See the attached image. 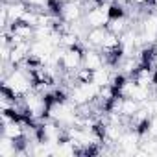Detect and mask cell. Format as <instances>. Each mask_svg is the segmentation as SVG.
<instances>
[{
    "label": "cell",
    "mask_w": 157,
    "mask_h": 157,
    "mask_svg": "<svg viewBox=\"0 0 157 157\" xmlns=\"http://www.w3.org/2000/svg\"><path fill=\"white\" fill-rule=\"evenodd\" d=\"M85 22H87L91 28H102V26H105V24L109 22V15H107V11H104L100 6H94V8H91V10L87 11Z\"/></svg>",
    "instance_id": "obj_3"
},
{
    "label": "cell",
    "mask_w": 157,
    "mask_h": 157,
    "mask_svg": "<svg viewBox=\"0 0 157 157\" xmlns=\"http://www.w3.org/2000/svg\"><path fill=\"white\" fill-rule=\"evenodd\" d=\"M148 137H157V115H153L150 118V133Z\"/></svg>",
    "instance_id": "obj_9"
},
{
    "label": "cell",
    "mask_w": 157,
    "mask_h": 157,
    "mask_svg": "<svg viewBox=\"0 0 157 157\" xmlns=\"http://www.w3.org/2000/svg\"><path fill=\"white\" fill-rule=\"evenodd\" d=\"M142 107V104L139 102V100H135V98H124V102H122V115L124 117H133L139 109Z\"/></svg>",
    "instance_id": "obj_8"
},
{
    "label": "cell",
    "mask_w": 157,
    "mask_h": 157,
    "mask_svg": "<svg viewBox=\"0 0 157 157\" xmlns=\"http://www.w3.org/2000/svg\"><path fill=\"white\" fill-rule=\"evenodd\" d=\"M153 67L157 68V52H155V56H153Z\"/></svg>",
    "instance_id": "obj_10"
},
{
    "label": "cell",
    "mask_w": 157,
    "mask_h": 157,
    "mask_svg": "<svg viewBox=\"0 0 157 157\" xmlns=\"http://www.w3.org/2000/svg\"><path fill=\"white\" fill-rule=\"evenodd\" d=\"M111 70L109 67H102V68H96L93 72V83H96L98 87H104L107 83H111Z\"/></svg>",
    "instance_id": "obj_7"
},
{
    "label": "cell",
    "mask_w": 157,
    "mask_h": 157,
    "mask_svg": "<svg viewBox=\"0 0 157 157\" xmlns=\"http://www.w3.org/2000/svg\"><path fill=\"white\" fill-rule=\"evenodd\" d=\"M129 19L128 15L126 17H117V19H109V22L105 24V28L111 32V33H117V35H122L128 28H129Z\"/></svg>",
    "instance_id": "obj_6"
},
{
    "label": "cell",
    "mask_w": 157,
    "mask_h": 157,
    "mask_svg": "<svg viewBox=\"0 0 157 157\" xmlns=\"http://www.w3.org/2000/svg\"><path fill=\"white\" fill-rule=\"evenodd\" d=\"M82 11H83V6H82L80 0H68V2H65L61 6V13L59 15L67 22H76V21H80Z\"/></svg>",
    "instance_id": "obj_2"
},
{
    "label": "cell",
    "mask_w": 157,
    "mask_h": 157,
    "mask_svg": "<svg viewBox=\"0 0 157 157\" xmlns=\"http://www.w3.org/2000/svg\"><path fill=\"white\" fill-rule=\"evenodd\" d=\"M83 48L82 46H72V48H67L59 65L65 68V70H78L80 67H83Z\"/></svg>",
    "instance_id": "obj_1"
},
{
    "label": "cell",
    "mask_w": 157,
    "mask_h": 157,
    "mask_svg": "<svg viewBox=\"0 0 157 157\" xmlns=\"http://www.w3.org/2000/svg\"><path fill=\"white\" fill-rule=\"evenodd\" d=\"M107 33H109V30H107L105 26H102V28H91L85 37H87V43H89L91 46H100V48H102V44L105 43Z\"/></svg>",
    "instance_id": "obj_5"
},
{
    "label": "cell",
    "mask_w": 157,
    "mask_h": 157,
    "mask_svg": "<svg viewBox=\"0 0 157 157\" xmlns=\"http://www.w3.org/2000/svg\"><path fill=\"white\" fill-rule=\"evenodd\" d=\"M83 67H87L91 70H96V68L105 67L104 56L100 52H96V50H85L83 52Z\"/></svg>",
    "instance_id": "obj_4"
}]
</instances>
